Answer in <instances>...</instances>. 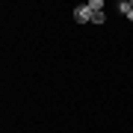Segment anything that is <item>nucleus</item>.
Masks as SVG:
<instances>
[{"label":"nucleus","mask_w":133,"mask_h":133,"mask_svg":"<svg viewBox=\"0 0 133 133\" xmlns=\"http://www.w3.org/2000/svg\"><path fill=\"white\" fill-rule=\"evenodd\" d=\"M118 12H121L127 21H133V0H121V3H118Z\"/></svg>","instance_id":"f03ea898"},{"label":"nucleus","mask_w":133,"mask_h":133,"mask_svg":"<svg viewBox=\"0 0 133 133\" xmlns=\"http://www.w3.org/2000/svg\"><path fill=\"white\" fill-rule=\"evenodd\" d=\"M89 9L92 12H104V0H89Z\"/></svg>","instance_id":"7ed1b4c3"},{"label":"nucleus","mask_w":133,"mask_h":133,"mask_svg":"<svg viewBox=\"0 0 133 133\" xmlns=\"http://www.w3.org/2000/svg\"><path fill=\"white\" fill-rule=\"evenodd\" d=\"M74 21H77V24H92V9H89V3H83V6L74 9Z\"/></svg>","instance_id":"f257e3e1"}]
</instances>
